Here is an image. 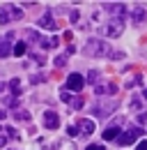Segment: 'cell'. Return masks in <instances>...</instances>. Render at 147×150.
<instances>
[{
  "mask_svg": "<svg viewBox=\"0 0 147 150\" xmlns=\"http://www.w3.org/2000/svg\"><path fill=\"white\" fill-rule=\"evenodd\" d=\"M83 53H85V56H92V58L110 56V44H106L104 39H99V37H92V39H88V44H85Z\"/></svg>",
  "mask_w": 147,
  "mask_h": 150,
  "instance_id": "6da1fadb",
  "label": "cell"
},
{
  "mask_svg": "<svg viewBox=\"0 0 147 150\" xmlns=\"http://www.w3.org/2000/svg\"><path fill=\"white\" fill-rule=\"evenodd\" d=\"M101 33L106 35V37H120L122 33H124V19H106L101 23Z\"/></svg>",
  "mask_w": 147,
  "mask_h": 150,
  "instance_id": "7a4b0ae2",
  "label": "cell"
},
{
  "mask_svg": "<svg viewBox=\"0 0 147 150\" xmlns=\"http://www.w3.org/2000/svg\"><path fill=\"white\" fill-rule=\"evenodd\" d=\"M21 16H23V12L16 5H0V23L2 25H7L9 21H18Z\"/></svg>",
  "mask_w": 147,
  "mask_h": 150,
  "instance_id": "3957f363",
  "label": "cell"
},
{
  "mask_svg": "<svg viewBox=\"0 0 147 150\" xmlns=\"http://www.w3.org/2000/svg\"><path fill=\"white\" fill-rule=\"evenodd\" d=\"M138 136H143V129H140V127H129L127 132H122V134L117 136V143H120V146H131V143L138 141Z\"/></svg>",
  "mask_w": 147,
  "mask_h": 150,
  "instance_id": "277c9868",
  "label": "cell"
},
{
  "mask_svg": "<svg viewBox=\"0 0 147 150\" xmlns=\"http://www.w3.org/2000/svg\"><path fill=\"white\" fill-rule=\"evenodd\" d=\"M117 106H120V102H117V99H101V102H99V104L92 109V113L101 118V115H108L110 111H115Z\"/></svg>",
  "mask_w": 147,
  "mask_h": 150,
  "instance_id": "5b68a950",
  "label": "cell"
},
{
  "mask_svg": "<svg viewBox=\"0 0 147 150\" xmlns=\"http://www.w3.org/2000/svg\"><path fill=\"white\" fill-rule=\"evenodd\" d=\"M83 86H85V79L80 74H69L67 76V90L78 93V90H83Z\"/></svg>",
  "mask_w": 147,
  "mask_h": 150,
  "instance_id": "8992f818",
  "label": "cell"
},
{
  "mask_svg": "<svg viewBox=\"0 0 147 150\" xmlns=\"http://www.w3.org/2000/svg\"><path fill=\"white\" fill-rule=\"evenodd\" d=\"M44 127L46 129H57L60 127V115L55 111H46L44 113Z\"/></svg>",
  "mask_w": 147,
  "mask_h": 150,
  "instance_id": "52a82bcc",
  "label": "cell"
},
{
  "mask_svg": "<svg viewBox=\"0 0 147 150\" xmlns=\"http://www.w3.org/2000/svg\"><path fill=\"white\" fill-rule=\"evenodd\" d=\"M39 25L41 28H46V30H55L57 25H55V19H53V12H46L41 19H39Z\"/></svg>",
  "mask_w": 147,
  "mask_h": 150,
  "instance_id": "ba28073f",
  "label": "cell"
},
{
  "mask_svg": "<svg viewBox=\"0 0 147 150\" xmlns=\"http://www.w3.org/2000/svg\"><path fill=\"white\" fill-rule=\"evenodd\" d=\"M120 134H122V132H120L117 125H110V127L104 129V141H117V136H120Z\"/></svg>",
  "mask_w": 147,
  "mask_h": 150,
  "instance_id": "9c48e42d",
  "label": "cell"
},
{
  "mask_svg": "<svg viewBox=\"0 0 147 150\" xmlns=\"http://www.w3.org/2000/svg\"><path fill=\"white\" fill-rule=\"evenodd\" d=\"M78 132H80L83 136H92V134H94V122H92V120H88V118H85V120H80Z\"/></svg>",
  "mask_w": 147,
  "mask_h": 150,
  "instance_id": "30bf717a",
  "label": "cell"
},
{
  "mask_svg": "<svg viewBox=\"0 0 147 150\" xmlns=\"http://www.w3.org/2000/svg\"><path fill=\"white\" fill-rule=\"evenodd\" d=\"M145 16H147L145 7H140V5H138V7H133V16H131V21H133L136 25H138V23H143V21H145Z\"/></svg>",
  "mask_w": 147,
  "mask_h": 150,
  "instance_id": "8fae6325",
  "label": "cell"
},
{
  "mask_svg": "<svg viewBox=\"0 0 147 150\" xmlns=\"http://www.w3.org/2000/svg\"><path fill=\"white\" fill-rule=\"evenodd\" d=\"M94 93L97 95H115L117 93V86H113V83H108V86H97Z\"/></svg>",
  "mask_w": 147,
  "mask_h": 150,
  "instance_id": "7c38bea8",
  "label": "cell"
},
{
  "mask_svg": "<svg viewBox=\"0 0 147 150\" xmlns=\"http://www.w3.org/2000/svg\"><path fill=\"white\" fill-rule=\"evenodd\" d=\"M14 118L21 120V122H28V120H30V113L25 111V109H16V111H14Z\"/></svg>",
  "mask_w": 147,
  "mask_h": 150,
  "instance_id": "4fadbf2b",
  "label": "cell"
},
{
  "mask_svg": "<svg viewBox=\"0 0 147 150\" xmlns=\"http://www.w3.org/2000/svg\"><path fill=\"white\" fill-rule=\"evenodd\" d=\"M12 51H14V46H9L7 42H0V58H7Z\"/></svg>",
  "mask_w": 147,
  "mask_h": 150,
  "instance_id": "5bb4252c",
  "label": "cell"
},
{
  "mask_svg": "<svg viewBox=\"0 0 147 150\" xmlns=\"http://www.w3.org/2000/svg\"><path fill=\"white\" fill-rule=\"evenodd\" d=\"M25 51H28V46H25L23 42H16V44H14V51H12V53H14V56H23Z\"/></svg>",
  "mask_w": 147,
  "mask_h": 150,
  "instance_id": "9a60e30c",
  "label": "cell"
},
{
  "mask_svg": "<svg viewBox=\"0 0 147 150\" xmlns=\"http://www.w3.org/2000/svg\"><path fill=\"white\" fill-rule=\"evenodd\" d=\"M25 39H30V42H41V35H39L37 30H25Z\"/></svg>",
  "mask_w": 147,
  "mask_h": 150,
  "instance_id": "2e32d148",
  "label": "cell"
},
{
  "mask_svg": "<svg viewBox=\"0 0 147 150\" xmlns=\"http://www.w3.org/2000/svg\"><path fill=\"white\" fill-rule=\"evenodd\" d=\"M55 150H76V148H74L71 141H60V143L55 146Z\"/></svg>",
  "mask_w": 147,
  "mask_h": 150,
  "instance_id": "e0dca14e",
  "label": "cell"
},
{
  "mask_svg": "<svg viewBox=\"0 0 147 150\" xmlns=\"http://www.w3.org/2000/svg\"><path fill=\"white\" fill-rule=\"evenodd\" d=\"M140 106H143V99L140 97H131V109L133 111H140Z\"/></svg>",
  "mask_w": 147,
  "mask_h": 150,
  "instance_id": "ac0fdd59",
  "label": "cell"
},
{
  "mask_svg": "<svg viewBox=\"0 0 147 150\" xmlns=\"http://www.w3.org/2000/svg\"><path fill=\"white\" fill-rule=\"evenodd\" d=\"M9 88H12V93H14V95H21V81H18V79H14V81L9 83Z\"/></svg>",
  "mask_w": 147,
  "mask_h": 150,
  "instance_id": "d6986e66",
  "label": "cell"
},
{
  "mask_svg": "<svg viewBox=\"0 0 147 150\" xmlns=\"http://www.w3.org/2000/svg\"><path fill=\"white\" fill-rule=\"evenodd\" d=\"M83 104H85L83 97H74V99H71V106H74V109H83Z\"/></svg>",
  "mask_w": 147,
  "mask_h": 150,
  "instance_id": "ffe728a7",
  "label": "cell"
},
{
  "mask_svg": "<svg viewBox=\"0 0 147 150\" xmlns=\"http://www.w3.org/2000/svg\"><path fill=\"white\" fill-rule=\"evenodd\" d=\"M60 99H62V102H67V104H71V95H69V90H62V93H60Z\"/></svg>",
  "mask_w": 147,
  "mask_h": 150,
  "instance_id": "44dd1931",
  "label": "cell"
},
{
  "mask_svg": "<svg viewBox=\"0 0 147 150\" xmlns=\"http://www.w3.org/2000/svg\"><path fill=\"white\" fill-rule=\"evenodd\" d=\"M67 65V56H57L55 58V67H64Z\"/></svg>",
  "mask_w": 147,
  "mask_h": 150,
  "instance_id": "7402d4cb",
  "label": "cell"
},
{
  "mask_svg": "<svg viewBox=\"0 0 147 150\" xmlns=\"http://www.w3.org/2000/svg\"><path fill=\"white\" fill-rule=\"evenodd\" d=\"M5 129H7V136H9V139H21V136H18V132L14 129V127H5Z\"/></svg>",
  "mask_w": 147,
  "mask_h": 150,
  "instance_id": "603a6c76",
  "label": "cell"
},
{
  "mask_svg": "<svg viewBox=\"0 0 147 150\" xmlns=\"http://www.w3.org/2000/svg\"><path fill=\"white\" fill-rule=\"evenodd\" d=\"M97 79H99V72H97V69H92L90 74H88V81H90V83H97Z\"/></svg>",
  "mask_w": 147,
  "mask_h": 150,
  "instance_id": "cb8c5ba5",
  "label": "cell"
},
{
  "mask_svg": "<svg viewBox=\"0 0 147 150\" xmlns=\"http://www.w3.org/2000/svg\"><path fill=\"white\" fill-rule=\"evenodd\" d=\"M108 58H113V60H122V58H124V53H122V51H110Z\"/></svg>",
  "mask_w": 147,
  "mask_h": 150,
  "instance_id": "d4e9b609",
  "label": "cell"
},
{
  "mask_svg": "<svg viewBox=\"0 0 147 150\" xmlns=\"http://www.w3.org/2000/svg\"><path fill=\"white\" fill-rule=\"evenodd\" d=\"M67 134H69V136H76V134H78V127H76V125H69V127H67Z\"/></svg>",
  "mask_w": 147,
  "mask_h": 150,
  "instance_id": "484cf974",
  "label": "cell"
},
{
  "mask_svg": "<svg viewBox=\"0 0 147 150\" xmlns=\"http://www.w3.org/2000/svg\"><path fill=\"white\" fill-rule=\"evenodd\" d=\"M5 104H9V106H16L18 99H16V97H5Z\"/></svg>",
  "mask_w": 147,
  "mask_h": 150,
  "instance_id": "4316f807",
  "label": "cell"
},
{
  "mask_svg": "<svg viewBox=\"0 0 147 150\" xmlns=\"http://www.w3.org/2000/svg\"><path fill=\"white\" fill-rule=\"evenodd\" d=\"M136 120H138L140 125H145V122H147V113H138V118H136Z\"/></svg>",
  "mask_w": 147,
  "mask_h": 150,
  "instance_id": "83f0119b",
  "label": "cell"
},
{
  "mask_svg": "<svg viewBox=\"0 0 147 150\" xmlns=\"http://www.w3.org/2000/svg\"><path fill=\"white\" fill-rule=\"evenodd\" d=\"M44 79H46V76H44V74H35V76H32V83H41Z\"/></svg>",
  "mask_w": 147,
  "mask_h": 150,
  "instance_id": "f1b7e54d",
  "label": "cell"
},
{
  "mask_svg": "<svg viewBox=\"0 0 147 150\" xmlns=\"http://www.w3.org/2000/svg\"><path fill=\"white\" fill-rule=\"evenodd\" d=\"M85 150H104V146H94V143H90Z\"/></svg>",
  "mask_w": 147,
  "mask_h": 150,
  "instance_id": "f546056e",
  "label": "cell"
},
{
  "mask_svg": "<svg viewBox=\"0 0 147 150\" xmlns=\"http://www.w3.org/2000/svg\"><path fill=\"white\" fill-rule=\"evenodd\" d=\"M136 150H147V141H140V143H138V148Z\"/></svg>",
  "mask_w": 147,
  "mask_h": 150,
  "instance_id": "4dcf8cb0",
  "label": "cell"
},
{
  "mask_svg": "<svg viewBox=\"0 0 147 150\" xmlns=\"http://www.w3.org/2000/svg\"><path fill=\"white\" fill-rule=\"evenodd\" d=\"M69 19H71V21H78V12H76V9H74L71 14H69Z\"/></svg>",
  "mask_w": 147,
  "mask_h": 150,
  "instance_id": "1f68e13d",
  "label": "cell"
},
{
  "mask_svg": "<svg viewBox=\"0 0 147 150\" xmlns=\"http://www.w3.org/2000/svg\"><path fill=\"white\" fill-rule=\"evenodd\" d=\"M2 118H5V111H2V109H0V120H2Z\"/></svg>",
  "mask_w": 147,
  "mask_h": 150,
  "instance_id": "d6a6232c",
  "label": "cell"
},
{
  "mask_svg": "<svg viewBox=\"0 0 147 150\" xmlns=\"http://www.w3.org/2000/svg\"><path fill=\"white\" fill-rule=\"evenodd\" d=\"M2 90H5V83H0V93H2Z\"/></svg>",
  "mask_w": 147,
  "mask_h": 150,
  "instance_id": "836d02e7",
  "label": "cell"
},
{
  "mask_svg": "<svg viewBox=\"0 0 147 150\" xmlns=\"http://www.w3.org/2000/svg\"><path fill=\"white\" fill-rule=\"evenodd\" d=\"M145 99H147V88H145Z\"/></svg>",
  "mask_w": 147,
  "mask_h": 150,
  "instance_id": "e575fe53",
  "label": "cell"
}]
</instances>
